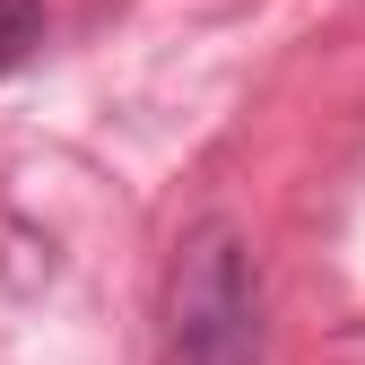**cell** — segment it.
<instances>
[{"label": "cell", "instance_id": "1", "mask_svg": "<svg viewBox=\"0 0 365 365\" xmlns=\"http://www.w3.org/2000/svg\"><path fill=\"white\" fill-rule=\"evenodd\" d=\"M157 365H261V269L226 217L192 226L165 269Z\"/></svg>", "mask_w": 365, "mask_h": 365}, {"label": "cell", "instance_id": "2", "mask_svg": "<svg viewBox=\"0 0 365 365\" xmlns=\"http://www.w3.org/2000/svg\"><path fill=\"white\" fill-rule=\"evenodd\" d=\"M35 43H43V0H0V78L26 70Z\"/></svg>", "mask_w": 365, "mask_h": 365}]
</instances>
